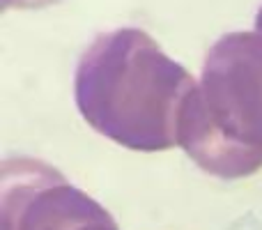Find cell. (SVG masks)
<instances>
[{"label":"cell","instance_id":"277c9868","mask_svg":"<svg viewBox=\"0 0 262 230\" xmlns=\"http://www.w3.org/2000/svg\"><path fill=\"white\" fill-rule=\"evenodd\" d=\"M255 28H258V32H262V9L258 12V16H255Z\"/></svg>","mask_w":262,"mask_h":230},{"label":"cell","instance_id":"7a4b0ae2","mask_svg":"<svg viewBox=\"0 0 262 230\" xmlns=\"http://www.w3.org/2000/svg\"><path fill=\"white\" fill-rule=\"evenodd\" d=\"M180 148L223 180L262 168V32H230L209 49L180 117Z\"/></svg>","mask_w":262,"mask_h":230},{"label":"cell","instance_id":"3957f363","mask_svg":"<svg viewBox=\"0 0 262 230\" xmlns=\"http://www.w3.org/2000/svg\"><path fill=\"white\" fill-rule=\"evenodd\" d=\"M58 0H3V9H41Z\"/></svg>","mask_w":262,"mask_h":230},{"label":"cell","instance_id":"6da1fadb","mask_svg":"<svg viewBox=\"0 0 262 230\" xmlns=\"http://www.w3.org/2000/svg\"><path fill=\"white\" fill-rule=\"evenodd\" d=\"M195 81L138 28L99 35L76 69V106L113 143L138 152L180 145V117Z\"/></svg>","mask_w":262,"mask_h":230}]
</instances>
